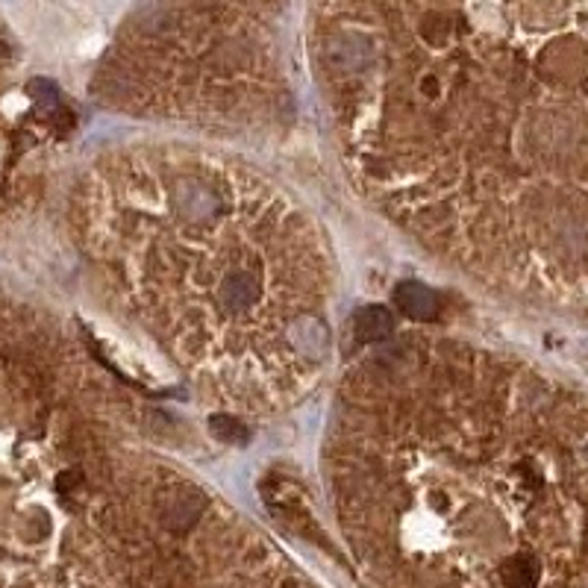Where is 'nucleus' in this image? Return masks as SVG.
<instances>
[{
    "mask_svg": "<svg viewBox=\"0 0 588 588\" xmlns=\"http://www.w3.org/2000/svg\"><path fill=\"white\" fill-rule=\"evenodd\" d=\"M388 330H392V315H388L383 306H368V309H362L359 318H357V332H359V339H362V341L383 339Z\"/></svg>",
    "mask_w": 588,
    "mask_h": 588,
    "instance_id": "obj_3",
    "label": "nucleus"
},
{
    "mask_svg": "<svg viewBox=\"0 0 588 588\" xmlns=\"http://www.w3.org/2000/svg\"><path fill=\"white\" fill-rule=\"evenodd\" d=\"M394 301L409 318L427 321V318L436 315V294H432L430 288H424L421 283H403L394 292Z\"/></svg>",
    "mask_w": 588,
    "mask_h": 588,
    "instance_id": "obj_1",
    "label": "nucleus"
},
{
    "mask_svg": "<svg viewBox=\"0 0 588 588\" xmlns=\"http://www.w3.org/2000/svg\"><path fill=\"white\" fill-rule=\"evenodd\" d=\"M538 562L532 556H512L501 568L503 588H536L538 585Z\"/></svg>",
    "mask_w": 588,
    "mask_h": 588,
    "instance_id": "obj_2",
    "label": "nucleus"
}]
</instances>
